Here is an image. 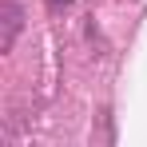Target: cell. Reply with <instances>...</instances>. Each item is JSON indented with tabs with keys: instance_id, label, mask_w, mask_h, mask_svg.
I'll use <instances>...</instances> for the list:
<instances>
[{
	"instance_id": "cell-1",
	"label": "cell",
	"mask_w": 147,
	"mask_h": 147,
	"mask_svg": "<svg viewBox=\"0 0 147 147\" xmlns=\"http://www.w3.org/2000/svg\"><path fill=\"white\" fill-rule=\"evenodd\" d=\"M20 28H24V8H20V0H4V36H0V52H8L12 44H16Z\"/></svg>"
},
{
	"instance_id": "cell-2",
	"label": "cell",
	"mask_w": 147,
	"mask_h": 147,
	"mask_svg": "<svg viewBox=\"0 0 147 147\" xmlns=\"http://www.w3.org/2000/svg\"><path fill=\"white\" fill-rule=\"evenodd\" d=\"M52 8H72V4H80V0H48Z\"/></svg>"
}]
</instances>
